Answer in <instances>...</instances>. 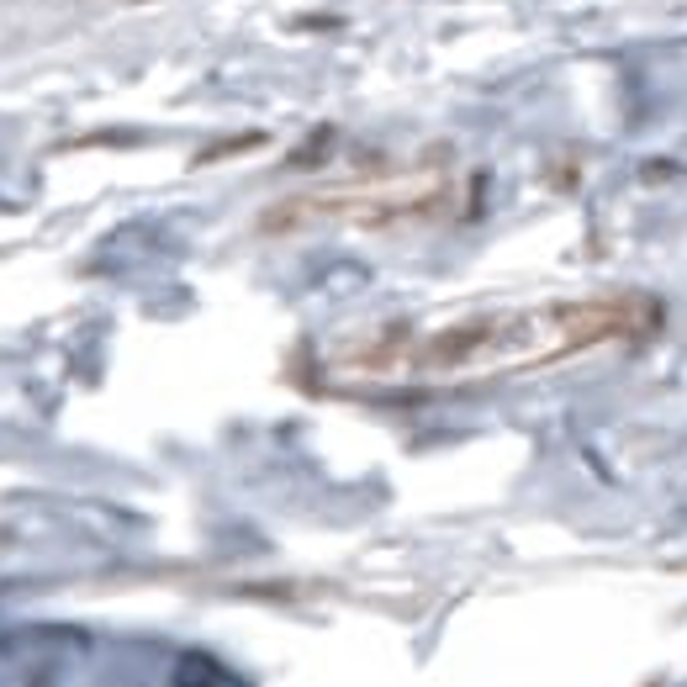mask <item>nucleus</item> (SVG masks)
<instances>
[{"label":"nucleus","mask_w":687,"mask_h":687,"mask_svg":"<svg viewBox=\"0 0 687 687\" xmlns=\"http://www.w3.org/2000/svg\"><path fill=\"white\" fill-rule=\"evenodd\" d=\"M645 323H651V307L635 302V296L476 312V318H455L444 328H381L370 339L349 344L333 360V370L349 381H397V386L476 381L529 365H555L614 339H635Z\"/></svg>","instance_id":"1"}]
</instances>
